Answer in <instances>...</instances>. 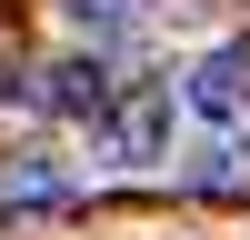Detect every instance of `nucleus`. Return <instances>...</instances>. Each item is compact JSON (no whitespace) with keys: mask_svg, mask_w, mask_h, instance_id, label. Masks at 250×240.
<instances>
[{"mask_svg":"<svg viewBox=\"0 0 250 240\" xmlns=\"http://www.w3.org/2000/svg\"><path fill=\"white\" fill-rule=\"evenodd\" d=\"M30 100H40L50 120H90V130H100V120L120 110V80H110L100 50H70V60H50V70L30 80Z\"/></svg>","mask_w":250,"mask_h":240,"instance_id":"7ed1b4c3","label":"nucleus"},{"mask_svg":"<svg viewBox=\"0 0 250 240\" xmlns=\"http://www.w3.org/2000/svg\"><path fill=\"white\" fill-rule=\"evenodd\" d=\"M180 90L170 80H140V90H120V110L90 130V160L100 170H170V150H180Z\"/></svg>","mask_w":250,"mask_h":240,"instance_id":"f257e3e1","label":"nucleus"},{"mask_svg":"<svg viewBox=\"0 0 250 240\" xmlns=\"http://www.w3.org/2000/svg\"><path fill=\"white\" fill-rule=\"evenodd\" d=\"M190 180H200V190H220V200H230L240 180H250V160H240V140H210V150H200V170H190Z\"/></svg>","mask_w":250,"mask_h":240,"instance_id":"423d86ee","label":"nucleus"},{"mask_svg":"<svg viewBox=\"0 0 250 240\" xmlns=\"http://www.w3.org/2000/svg\"><path fill=\"white\" fill-rule=\"evenodd\" d=\"M140 20H150V0H60V30H70V40H90V50L130 40Z\"/></svg>","mask_w":250,"mask_h":240,"instance_id":"39448f33","label":"nucleus"},{"mask_svg":"<svg viewBox=\"0 0 250 240\" xmlns=\"http://www.w3.org/2000/svg\"><path fill=\"white\" fill-rule=\"evenodd\" d=\"M80 200V170L50 150H10L0 160V210H70Z\"/></svg>","mask_w":250,"mask_h":240,"instance_id":"20e7f679","label":"nucleus"},{"mask_svg":"<svg viewBox=\"0 0 250 240\" xmlns=\"http://www.w3.org/2000/svg\"><path fill=\"white\" fill-rule=\"evenodd\" d=\"M180 110H190L200 130H220V140L240 130V120H250V40H210V50L190 60V80H180Z\"/></svg>","mask_w":250,"mask_h":240,"instance_id":"f03ea898","label":"nucleus"}]
</instances>
